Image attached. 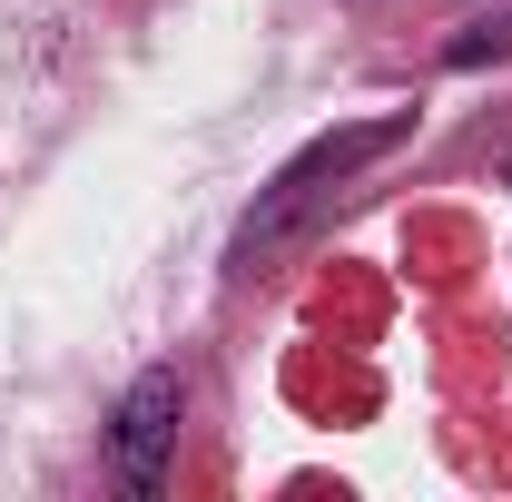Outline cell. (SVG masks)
<instances>
[{
	"instance_id": "1",
	"label": "cell",
	"mask_w": 512,
	"mask_h": 502,
	"mask_svg": "<svg viewBox=\"0 0 512 502\" xmlns=\"http://www.w3.org/2000/svg\"><path fill=\"white\" fill-rule=\"evenodd\" d=\"M394 138H414V119H404V109H394V119H365V128H335V138H316V148H306V158H296V168H286L276 188L256 197L247 237H237V266H247V276H256L266 256H276V247H286V237H296V217H306V207H316L325 188H345V178H355L365 158H384Z\"/></svg>"
},
{
	"instance_id": "2",
	"label": "cell",
	"mask_w": 512,
	"mask_h": 502,
	"mask_svg": "<svg viewBox=\"0 0 512 502\" xmlns=\"http://www.w3.org/2000/svg\"><path fill=\"white\" fill-rule=\"evenodd\" d=\"M168 443H178V375H138L119 394V483L128 493H158Z\"/></svg>"
}]
</instances>
